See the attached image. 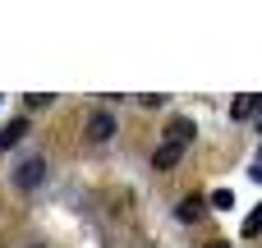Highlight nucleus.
<instances>
[{
    "mask_svg": "<svg viewBox=\"0 0 262 248\" xmlns=\"http://www.w3.org/2000/svg\"><path fill=\"white\" fill-rule=\"evenodd\" d=\"M258 166H262V152H258Z\"/></svg>",
    "mask_w": 262,
    "mask_h": 248,
    "instance_id": "nucleus-12",
    "label": "nucleus"
},
{
    "mask_svg": "<svg viewBox=\"0 0 262 248\" xmlns=\"http://www.w3.org/2000/svg\"><path fill=\"white\" fill-rule=\"evenodd\" d=\"M203 207H207V202H203V198H184V202H180V212H175V216H180V221H184V226H189V221H198V216H203Z\"/></svg>",
    "mask_w": 262,
    "mask_h": 248,
    "instance_id": "nucleus-6",
    "label": "nucleus"
},
{
    "mask_svg": "<svg viewBox=\"0 0 262 248\" xmlns=\"http://www.w3.org/2000/svg\"><path fill=\"white\" fill-rule=\"evenodd\" d=\"M23 133H28V124H23V120H9V124H0V152H5V147H14Z\"/></svg>",
    "mask_w": 262,
    "mask_h": 248,
    "instance_id": "nucleus-5",
    "label": "nucleus"
},
{
    "mask_svg": "<svg viewBox=\"0 0 262 248\" xmlns=\"http://www.w3.org/2000/svg\"><path fill=\"white\" fill-rule=\"evenodd\" d=\"M180 156H184V147H180V143H161V147L152 152V170H175V166H180Z\"/></svg>",
    "mask_w": 262,
    "mask_h": 248,
    "instance_id": "nucleus-3",
    "label": "nucleus"
},
{
    "mask_svg": "<svg viewBox=\"0 0 262 248\" xmlns=\"http://www.w3.org/2000/svg\"><path fill=\"white\" fill-rule=\"evenodd\" d=\"M166 143L189 147V143H193V120H184V115H180V120H170V124H166Z\"/></svg>",
    "mask_w": 262,
    "mask_h": 248,
    "instance_id": "nucleus-4",
    "label": "nucleus"
},
{
    "mask_svg": "<svg viewBox=\"0 0 262 248\" xmlns=\"http://www.w3.org/2000/svg\"><path fill=\"white\" fill-rule=\"evenodd\" d=\"M253 110H258V97H235V106H230L235 120H253Z\"/></svg>",
    "mask_w": 262,
    "mask_h": 248,
    "instance_id": "nucleus-7",
    "label": "nucleus"
},
{
    "mask_svg": "<svg viewBox=\"0 0 262 248\" xmlns=\"http://www.w3.org/2000/svg\"><path fill=\"white\" fill-rule=\"evenodd\" d=\"M212 207H221V212L235 207V193H230V189H216V193H212Z\"/></svg>",
    "mask_w": 262,
    "mask_h": 248,
    "instance_id": "nucleus-9",
    "label": "nucleus"
},
{
    "mask_svg": "<svg viewBox=\"0 0 262 248\" xmlns=\"http://www.w3.org/2000/svg\"><path fill=\"white\" fill-rule=\"evenodd\" d=\"M41 179H46V156H28V161L14 166V184L18 189H37Z\"/></svg>",
    "mask_w": 262,
    "mask_h": 248,
    "instance_id": "nucleus-1",
    "label": "nucleus"
},
{
    "mask_svg": "<svg viewBox=\"0 0 262 248\" xmlns=\"http://www.w3.org/2000/svg\"><path fill=\"white\" fill-rule=\"evenodd\" d=\"M258 235H262V207L249 216V221H244V239H258Z\"/></svg>",
    "mask_w": 262,
    "mask_h": 248,
    "instance_id": "nucleus-8",
    "label": "nucleus"
},
{
    "mask_svg": "<svg viewBox=\"0 0 262 248\" xmlns=\"http://www.w3.org/2000/svg\"><path fill=\"white\" fill-rule=\"evenodd\" d=\"M253 124L262 129V97H258V110H253Z\"/></svg>",
    "mask_w": 262,
    "mask_h": 248,
    "instance_id": "nucleus-10",
    "label": "nucleus"
},
{
    "mask_svg": "<svg viewBox=\"0 0 262 248\" xmlns=\"http://www.w3.org/2000/svg\"><path fill=\"white\" fill-rule=\"evenodd\" d=\"M88 138H92V143H111V138H115V115H111V110H92Z\"/></svg>",
    "mask_w": 262,
    "mask_h": 248,
    "instance_id": "nucleus-2",
    "label": "nucleus"
},
{
    "mask_svg": "<svg viewBox=\"0 0 262 248\" xmlns=\"http://www.w3.org/2000/svg\"><path fill=\"white\" fill-rule=\"evenodd\" d=\"M207 248H230V244H207Z\"/></svg>",
    "mask_w": 262,
    "mask_h": 248,
    "instance_id": "nucleus-11",
    "label": "nucleus"
}]
</instances>
